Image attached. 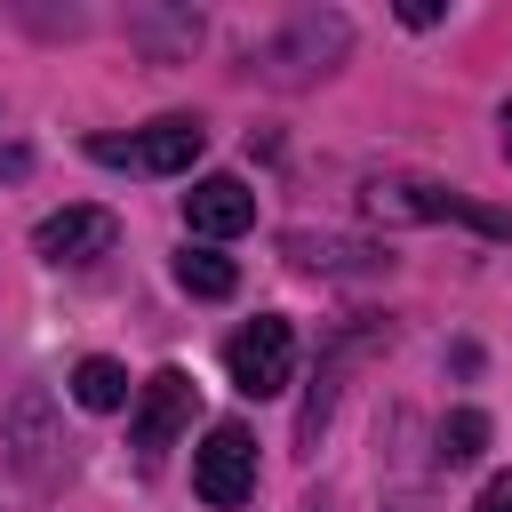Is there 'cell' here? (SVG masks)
I'll list each match as a JSON object with an SVG mask.
<instances>
[{"instance_id":"obj_1","label":"cell","mask_w":512,"mask_h":512,"mask_svg":"<svg viewBox=\"0 0 512 512\" xmlns=\"http://www.w3.org/2000/svg\"><path fill=\"white\" fill-rule=\"evenodd\" d=\"M368 216L376 224H472L488 240H512V208H480L432 176H376L368 184Z\"/></svg>"},{"instance_id":"obj_2","label":"cell","mask_w":512,"mask_h":512,"mask_svg":"<svg viewBox=\"0 0 512 512\" xmlns=\"http://www.w3.org/2000/svg\"><path fill=\"white\" fill-rule=\"evenodd\" d=\"M200 144H208V128H200L192 112H160V120H144V128H128V136H88V160L136 168V176H184V168L200 160Z\"/></svg>"},{"instance_id":"obj_3","label":"cell","mask_w":512,"mask_h":512,"mask_svg":"<svg viewBox=\"0 0 512 512\" xmlns=\"http://www.w3.org/2000/svg\"><path fill=\"white\" fill-rule=\"evenodd\" d=\"M192 400H200V384H192L184 368L144 376V384H136V408H128V448H136L144 464H160V456L176 448V432L192 424Z\"/></svg>"},{"instance_id":"obj_4","label":"cell","mask_w":512,"mask_h":512,"mask_svg":"<svg viewBox=\"0 0 512 512\" xmlns=\"http://www.w3.org/2000/svg\"><path fill=\"white\" fill-rule=\"evenodd\" d=\"M224 368H232V384L248 392V400H272V392H288V368H296V328L288 320H248V328H232V344H224Z\"/></svg>"},{"instance_id":"obj_5","label":"cell","mask_w":512,"mask_h":512,"mask_svg":"<svg viewBox=\"0 0 512 512\" xmlns=\"http://www.w3.org/2000/svg\"><path fill=\"white\" fill-rule=\"evenodd\" d=\"M192 488H200V504H216V512H232V504L256 496V440H248V424H216V432L200 440Z\"/></svg>"},{"instance_id":"obj_6","label":"cell","mask_w":512,"mask_h":512,"mask_svg":"<svg viewBox=\"0 0 512 512\" xmlns=\"http://www.w3.org/2000/svg\"><path fill=\"white\" fill-rule=\"evenodd\" d=\"M344 16H320V8H304L272 48H264V80H280V88H296V80H312V72H328L336 56H344Z\"/></svg>"},{"instance_id":"obj_7","label":"cell","mask_w":512,"mask_h":512,"mask_svg":"<svg viewBox=\"0 0 512 512\" xmlns=\"http://www.w3.org/2000/svg\"><path fill=\"white\" fill-rule=\"evenodd\" d=\"M112 240H120V216L112 208H56L32 232V248L48 264H96V256H112Z\"/></svg>"},{"instance_id":"obj_8","label":"cell","mask_w":512,"mask_h":512,"mask_svg":"<svg viewBox=\"0 0 512 512\" xmlns=\"http://www.w3.org/2000/svg\"><path fill=\"white\" fill-rule=\"evenodd\" d=\"M184 224H192L200 240H232V232L256 224V192H248L240 176H200V184L184 192Z\"/></svg>"},{"instance_id":"obj_9","label":"cell","mask_w":512,"mask_h":512,"mask_svg":"<svg viewBox=\"0 0 512 512\" xmlns=\"http://www.w3.org/2000/svg\"><path fill=\"white\" fill-rule=\"evenodd\" d=\"M176 280H184L192 296H208V304H216V296H232V288H240V264H232V256H216V248H184V256H176Z\"/></svg>"},{"instance_id":"obj_10","label":"cell","mask_w":512,"mask_h":512,"mask_svg":"<svg viewBox=\"0 0 512 512\" xmlns=\"http://www.w3.org/2000/svg\"><path fill=\"white\" fill-rule=\"evenodd\" d=\"M288 256H296V264H312V272H320V264H328V272H376V264H384L376 248H352V240H312V232H296V240H288Z\"/></svg>"},{"instance_id":"obj_11","label":"cell","mask_w":512,"mask_h":512,"mask_svg":"<svg viewBox=\"0 0 512 512\" xmlns=\"http://www.w3.org/2000/svg\"><path fill=\"white\" fill-rule=\"evenodd\" d=\"M72 400L96 408V416L120 408V400H128V368H120V360H80V368H72Z\"/></svg>"},{"instance_id":"obj_12","label":"cell","mask_w":512,"mask_h":512,"mask_svg":"<svg viewBox=\"0 0 512 512\" xmlns=\"http://www.w3.org/2000/svg\"><path fill=\"white\" fill-rule=\"evenodd\" d=\"M488 448V416L480 408H456L448 424H440V464H472Z\"/></svg>"},{"instance_id":"obj_13","label":"cell","mask_w":512,"mask_h":512,"mask_svg":"<svg viewBox=\"0 0 512 512\" xmlns=\"http://www.w3.org/2000/svg\"><path fill=\"white\" fill-rule=\"evenodd\" d=\"M472 512H512V472H496V480L480 488V504H472Z\"/></svg>"},{"instance_id":"obj_14","label":"cell","mask_w":512,"mask_h":512,"mask_svg":"<svg viewBox=\"0 0 512 512\" xmlns=\"http://www.w3.org/2000/svg\"><path fill=\"white\" fill-rule=\"evenodd\" d=\"M504 160H512V104H504Z\"/></svg>"},{"instance_id":"obj_15","label":"cell","mask_w":512,"mask_h":512,"mask_svg":"<svg viewBox=\"0 0 512 512\" xmlns=\"http://www.w3.org/2000/svg\"><path fill=\"white\" fill-rule=\"evenodd\" d=\"M312 512H320V504H312Z\"/></svg>"}]
</instances>
